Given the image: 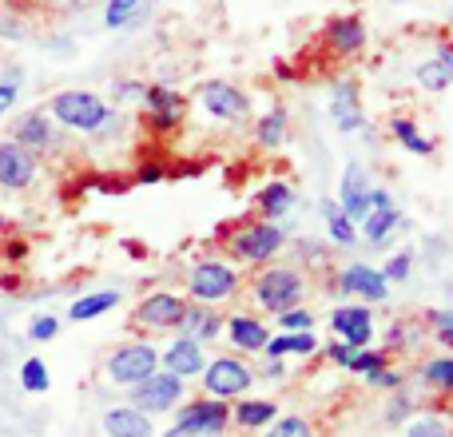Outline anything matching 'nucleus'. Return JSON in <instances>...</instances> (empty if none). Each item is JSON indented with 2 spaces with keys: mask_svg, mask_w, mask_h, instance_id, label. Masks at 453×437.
<instances>
[{
  "mask_svg": "<svg viewBox=\"0 0 453 437\" xmlns=\"http://www.w3.org/2000/svg\"><path fill=\"white\" fill-rule=\"evenodd\" d=\"M223 330L231 334V346H239V354H263L266 338H271L255 314H231L223 318Z\"/></svg>",
  "mask_w": 453,
  "mask_h": 437,
  "instance_id": "22",
  "label": "nucleus"
},
{
  "mask_svg": "<svg viewBox=\"0 0 453 437\" xmlns=\"http://www.w3.org/2000/svg\"><path fill=\"white\" fill-rule=\"evenodd\" d=\"M32 180H36V156L12 140H0V188L24 191Z\"/></svg>",
  "mask_w": 453,
  "mask_h": 437,
  "instance_id": "15",
  "label": "nucleus"
},
{
  "mask_svg": "<svg viewBox=\"0 0 453 437\" xmlns=\"http://www.w3.org/2000/svg\"><path fill=\"white\" fill-rule=\"evenodd\" d=\"M402 437H453V426L441 414H410L402 422Z\"/></svg>",
  "mask_w": 453,
  "mask_h": 437,
  "instance_id": "31",
  "label": "nucleus"
},
{
  "mask_svg": "<svg viewBox=\"0 0 453 437\" xmlns=\"http://www.w3.org/2000/svg\"><path fill=\"white\" fill-rule=\"evenodd\" d=\"M143 108H148L151 132H159V135L175 132V127L183 124V96L175 92V88H167V84L143 88Z\"/></svg>",
  "mask_w": 453,
  "mask_h": 437,
  "instance_id": "11",
  "label": "nucleus"
},
{
  "mask_svg": "<svg viewBox=\"0 0 453 437\" xmlns=\"http://www.w3.org/2000/svg\"><path fill=\"white\" fill-rule=\"evenodd\" d=\"M338 295H354L362 298V303H386L390 298V282L382 279V271H374V266L366 263H354L346 266L342 274H338Z\"/></svg>",
  "mask_w": 453,
  "mask_h": 437,
  "instance_id": "12",
  "label": "nucleus"
},
{
  "mask_svg": "<svg viewBox=\"0 0 453 437\" xmlns=\"http://www.w3.org/2000/svg\"><path fill=\"white\" fill-rule=\"evenodd\" d=\"M426 322L434 326L438 342H441V346H449V350H453V310H430V314H426Z\"/></svg>",
  "mask_w": 453,
  "mask_h": 437,
  "instance_id": "40",
  "label": "nucleus"
},
{
  "mask_svg": "<svg viewBox=\"0 0 453 437\" xmlns=\"http://www.w3.org/2000/svg\"><path fill=\"white\" fill-rule=\"evenodd\" d=\"M263 378H274V382H282V378H287V366H282V358H266Z\"/></svg>",
  "mask_w": 453,
  "mask_h": 437,
  "instance_id": "48",
  "label": "nucleus"
},
{
  "mask_svg": "<svg viewBox=\"0 0 453 437\" xmlns=\"http://www.w3.org/2000/svg\"><path fill=\"white\" fill-rule=\"evenodd\" d=\"M143 12V0H108V8H104V24L108 28H127V24H135Z\"/></svg>",
  "mask_w": 453,
  "mask_h": 437,
  "instance_id": "34",
  "label": "nucleus"
},
{
  "mask_svg": "<svg viewBox=\"0 0 453 437\" xmlns=\"http://www.w3.org/2000/svg\"><path fill=\"white\" fill-rule=\"evenodd\" d=\"M56 330H60V318H52V314H40V318H32L28 338H32V342H52Z\"/></svg>",
  "mask_w": 453,
  "mask_h": 437,
  "instance_id": "42",
  "label": "nucleus"
},
{
  "mask_svg": "<svg viewBox=\"0 0 453 437\" xmlns=\"http://www.w3.org/2000/svg\"><path fill=\"white\" fill-rule=\"evenodd\" d=\"M418 84L426 92H446L453 84V40H441L422 64H418Z\"/></svg>",
  "mask_w": 453,
  "mask_h": 437,
  "instance_id": "21",
  "label": "nucleus"
},
{
  "mask_svg": "<svg viewBox=\"0 0 453 437\" xmlns=\"http://www.w3.org/2000/svg\"><path fill=\"white\" fill-rule=\"evenodd\" d=\"M330 116H334L338 132H358L362 127V104H358V84L354 80H334L330 88Z\"/></svg>",
  "mask_w": 453,
  "mask_h": 437,
  "instance_id": "18",
  "label": "nucleus"
},
{
  "mask_svg": "<svg viewBox=\"0 0 453 437\" xmlns=\"http://www.w3.org/2000/svg\"><path fill=\"white\" fill-rule=\"evenodd\" d=\"M48 116H52L60 127H68V132H84V135H100L104 124L116 119L100 96L80 92V88H72V92H56L52 100H48Z\"/></svg>",
  "mask_w": 453,
  "mask_h": 437,
  "instance_id": "1",
  "label": "nucleus"
},
{
  "mask_svg": "<svg viewBox=\"0 0 453 437\" xmlns=\"http://www.w3.org/2000/svg\"><path fill=\"white\" fill-rule=\"evenodd\" d=\"M422 382L438 394H453V354H441V358H426L422 362Z\"/></svg>",
  "mask_w": 453,
  "mask_h": 437,
  "instance_id": "33",
  "label": "nucleus"
},
{
  "mask_svg": "<svg viewBox=\"0 0 453 437\" xmlns=\"http://www.w3.org/2000/svg\"><path fill=\"white\" fill-rule=\"evenodd\" d=\"M266 437H314V430L306 418H274L266 426Z\"/></svg>",
  "mask_w": 453,
  "mask_h": 437,
  "instance_id": "37",
  "label": "nucleus"
},
{
  "mask_svg": "<svg viewBox=\"0 0 453 437\" xmlns=\"http://www.w3.org/2000/svg\"><path fill=\"white\" fill-rule=\"evenodd\" d=\"M111 92H116L119 100H143V84H140V80H124V84H116Z\"/></svg>",
  "mask_w": 453,
  "mask_h": 437,
  "instance_id": "46",
  "label": "nucleus"
},
{
  "mask_svg": "<svg viewBox=\"0 0 453 437\" xmlns=\"http://www.w3.org/2000/svg\"><path fill=\"white\" fill-rule=\"evenodd\" d=\"M274 318H279L282 330H311V326H314V314L306 310V306H290V310L274 314Z\"/></svg>",
  "mask_w": 453,
  "mask_h": 437,
  "instance_id": "41",
  "label": "nucleus"
},
{
  "mask_svg": "<svg viewBox=\"0 0 453 437\" xmlns=\"http://www.w3.org/2000/svg\"><path fill=\"white\" fill-rule=\"evenodd\" d=\"M104 433L108 437H156L151 418L135 406H111L108 414H104Z\"/></svg>",
  "mask_w": 453,
  "mask_h": 437,
  "instance_id": "23",
  "label": "nucleus"
},
{
  "mask_svg": "<svg viewBox=\"0 0 453 437\" xmlns=\"http://www.w3.org/2000/svg\"><path fill=\"white\" fill-rule=\"evenodd\" d=\"M159 370V350L151 342H127L108 358V378L116 386H135Z\"/></svg>",
  "mask_w": 453,
  "mask_h": 437,
  "instance_id": "8",
  "label": "nucleus"
},
{
  "mask_svg": "<svg viewBox=\"0 0 453 437\" xmlns=\"http://www.w3.org/2000/svg\"><path fill=\"white\" fill-rule=\"evenodd\" d=\"M410 414H414V398H410V390H398L386 406V426H402Z\"/></svg>",
  "mask_w": 453,
  "mask_h": 437,
  "instance_id": "39",
  "label": "nucleus"
},
{
  "mask_svg": "<svg viewBox=\"0 0 453 437\" xmlns=\"http://www.w3.org/2000/svg\"><path fill=\"white\" fill-rule=\"evenodd\" d=\"M303 290H306V274L295 271V266H279V263L258 266V274L250 279V298L266 314H282L290 306H298L303 303Z\"/></svg>",
  "mask_w": 453,
  "mask_h": 437,
  "instance_id": "2",
  "label": "nucleus"
},
{
  "mask_svg": "<svg viewBox=\"0 0 453 437\" xmlns=\"http://www.w3.org/2000/svg\"><path fill=\"white\" fill-rule=\"evenodd\" d=\"M282 247H287V231H282L279 223H266V218L234 226L231 239H226V255H231L234 263H247V266L274 263V258L282 255Z\"/></svg>",
  "mask_w": 453,
  "mask_h": 437,
  "instance_id": "3",
  "label": "nucleus"
},
{
  "mask_svg": "<svg viewBox=\"0 0 453 437\" xmlns=\"http://www.w3.org/2000/svg\"><path fill=\"white\" fill-rule=\"evenodd\" d=\"M20 386L28 394H48V386H52V378H48V366L40 358H28L20 366Z\"/></svg>",
  "mask_w": 453,
  "mask_h": 437,
  "instance_id": "35",
  "label": "nucleus"
},
{
  "mask_svg": "<svg viewBox=\"0 0 453 437\" xmlns=\"http://www.w3.org/2000/svg\"><path fill=\"white\" fill-rule=\"evenodd\" d=\"M279 418V406L274 402H263V398H239V406H231V422L239 430H263Z\"/></svg>",
  "mask_w": 453,
  "mask_h": 437,
  "instance_id": "26",
  "label": "nucleus"
},
{
  "mask_svg": "<svg viewBox=\"0 0 453 437\" xmlns=\"http://www.w3.org/2000/svg\"><path fill=\"white\" fill-rule=\"evenodd\" d=\"M410 271H414V250H398V255H394L390 263L382 266V279L394 287V282H406Z\"/></svg>",
  "mask_w": 453,
  "mask_h": 437,
  "instance_id": "38",
  "label": "nucleus"
},
{
  "mask_svg": "<svg viewBox=\"0 0 453 437\" xmlns=\"http://www.w3.org/2000/svg\"><path fill=\"white\" fill-rule=\"evenodd\" d=\"M127 394H132V406L143 410V414H167V410H175L188 398V386H183V378L167 374V370H156L151 378L127 386Z\"/></svg>",
  "mask_w": 453,
  "mask_h": 437,
  "instance_id": "5",
  "label": "nucleus"
},
{
  "mask_svg": "<svg viewBox=\"0 0 453 437\" xmlns=\"http://www.w3.org/2000/svg\"><path fill=\"white\" fill-rule=\"evenodd\" d=\"M354 354H358V350H354L350 342H342V338L326 346V358L334 362V366H342V370H346V366H350V362H354Z\"/></svg>",
  "mask_w": 453,
  "mask_h": 437,
  "instance_id": "44",
  "label": "nucleus"
},
{
  "mask_svg": "<svg viewBox=\"0 0 453 437\" xmlns=\"http://www.w3.org/2000/svg\"><path fill=\"white\" fill-rule=\"evenodd\" d=\"M8 140L20 143V148L32 151V156H44V151L56 148V127H52V119H48V111H24V116L12 124Z\"/></svg>",
  "mask_w": 453,
  "mask_h": 437,
  "instance_id": "14",
  "label": "nucleus"
},
{
  "mask_svg": "<svg viewBox=\"0 0 453 437\" xmlns=\"http://www.w3.org/2000/svg\"><path fill=\"white\" fill-rule=\"evenodd\" d=\"M199 104L215 119H226V124H239V119L250 116V96L231 80H203L199 84Z\"/></svg>",
  "mask_w": 453,
  "mask_h": 437,
  "instance_id": "9",
  "label": "nucleus"
},
{
  "mask_svg": "<svg viewBox=\"0 0 453 437\" xmlns=\"http://www.w3.org/2000/svg\"><path fill=\"white\" fill-rule=\"evenodd\" d=\"M159 366L167 370V374H175V378H199L203 374V366H207V354H203V346L199 342H191V338H172V342L164 346V354H159Z\"/></svg>",
  "mask_w": 453,
  "mask_h": 437,
  "instance_id": "16",
  "label": "nucleus"
},
{
  "mask_svg": "<svg viewBox=\"0 0 453 437\" xmlns=\"http://www.w3.org/2000/svg\"><path fill=\"white\" fill-rule=\"evenodd\" d=\"M330 330H334V338H342V342H350L354 350H366L370 338H374V314H370V306H334V314H330Z\"/></svg>",
  "mask_w": 453,
  "mask_h": 437,
  "instance_id": "13",
  "label": "nucleus"
},
{
  "mask_svg": "<svg viewBox=\"0 0 453 437\" xmlns=\"http://www.w3.org/2000/svg\"><path fill=\"white\" fill-rule=\"evenodd\" d=\"M255 207H258V215H263L266 223H279V218L290 215V207H295V188H290L287 180H271L255 196Z\"/></svg>",
  "mask_w": 453,
  "mask_h": 437,
  "instance_id": "24",
  "label": "nucleus"
},
{
  "mask_svg": "<svg viewBox=\"0 0 453 437\" xmlns=\"http://www.w3.org/2000/svg\"><path fill=\"white\" fill-rule=\"evenodd\" d=\"M366 382H370V386H382V390H402V386H406V378H402L398 370L386 366V370H378L374 378H366Z\"/></svg>",
  "mask_w": 453,
  "mask_h": 437,
  "instance_id": "45",
  "label": "nucleus"
},
{
  "mask_svg": "<svg viewBox=\"0 0 453 437\" xmlns=\"http://www.w3.org/2000/svg\"><path fill=\"white\" fill-rule=\"evenodd\" d=\"M116 303H119V290H96V295H84V298L72 303L68 318L72 322H92V318H100V314H108Z\"/></svg>",
  "mask_w": 453,
  "mask_h": 437,
  "instance_id": "27",
  "label": "nucleus"
},
{
  "mask_svg": "<svg viewBox=\"0 0 453 437\" xmlns=\"http://www.w3.org/2000/svg\"><path fill=\"white\" fill-rule=\"evenodd\" d=\"M282 140H287V108H271L255 124V143L263 151H274V148H282Z\"/></svg>",
  "mask_w": 453,
  "mask_h": 437,
  "instance_id": "29",
  "label": "nucleus"
},
{
  "mask_svg": "<svg viewBox=\"0 0 453 437\" xmlns=\"http://www.w3.org/2000/svg\"><path fill=\"white\" fill-rule=\"evenodd\" d=\"M164 437H199V433H191V430H183V426H172Z\"/></svg>",
  "mask_w": 453,
  "mask_h": 437,
  "instance_id": "50",
  "label": "nucleus"
},
{
  "mask_svg": "<svg viewBox=\"0 0 453 437\" xmlns=\"http://www.w3.org/2000/svg\"><path fill=\"white\" fill-rule=\"evenodd\" d=\"M390 135L402 143V148L414 151V156H434V140H422V135H418V124L410 116H394L390 119Z\"/></svg>",
  "mask_w": 453,
  "mask_h": 437,
  "instance_id": "32",
  "label": "nucleus"
},
{
  "mask_svg": "<svg viewBox=\"0 0 453 437\" xmlns=\"http://www.w3.org/2000/svg\"><path fill=\"white\" fill-rule=\"evenodd\" d=\"M338 207H342L354 226L370 215V175H366L362 164H350L342 172V196H338Z\"/></svg>",
  "mask_w": 453,
  "mask_h": 437,
  "instance_id": "17",
  "label": "nucleus"
},
{
  "mask_svg": "<svg viewBox=\"0 0 453 437\" xmlns=\"http://www.w3.org/2000/svg\"><path fill=\"white\" fill-rule=\"evenodd\" d=\"M398 226H402V211H398V207H378V211H370L366 218H362L358 231L366 234L370 242H386L394 231H398Z\"/></svg>",
  "mask_w": 453,
  "mask_h": 437,
  "instance_id": "28",
  "label": "nucleus"
},
{
  "mask_svg": "<svg viewBox=\"0 0 453 437\" xmlns=\"http://www.w3.org/2000/svg\"><path fill=\"white\" fill-rule=\"evenodd\" d=\"M183 310H188V298L183 295H172V290H151V295L140 298L132 322L140 330H148V334H167V330H180Z\"/></svg>",
  "mask_w": 453,
  "mask_h": 437,
  "instance_id": "6",
  "label": "nucleus"
},
{
  "mask_svg": "<svg viewBox=\"0 0 453 437\" xmlns=\"http://www.w3.org/2000/svg\"><path fill=\"white\" fill-rule=\"evenodd\" d=\"M378 207H394V199L382 188H370V211H378Z\"/></svg>",
  "mask_w": 453,
  "mask_h": 437,
  "instance_id": "49",
  "label": "nucleus"
},
{
  "mask_svg": "<svg viewBox=\"0 0 453 437\" xmlns=\"http://www.w3.org/2000/svg\"><path fill=\"white\" fill-rule=\"evenodd\" d=\"M16 96H20V72H8V76L0 80V116H4V111H12Z\"/></svg>",
  "mask_w": 453,
  "mask_h": 437,
  "instance_id": "43",
  "label": "nucleus"
},
{
  "mask_svg": "<svg viewBox=\"0 0 453 437\" xmlns=\"http://www.w3.org/2000/svg\"><path fill=\"white\" fill-rule=\"evenodd\" d=\"M234 290H239V271H234L231 263H223V258H203L188 279L191 303L219 306L226 298H234Z\"/></svg>",
  "mask_w": 453,
  "mask_h": 437,
  "instance_id": "4",
  "label": "nucleus"
},
{
  "mask_svg": "<svg viewBox=\"0 0 453 437\" xmlns=\"http://www.w3.org/2000/svg\"><path fill=\"white\" fill-rule=\"evenodd\" d=\"M386 366H390V362H386L382 350H358L346 370H350V374H362V378H374L378 370H386Z\"/></svg>",
  "mask_w": 453,
  "mask_h": 437,
  "instance_id": "36",
  "label": "nucleus"
},
{
  "mask_svg": "<svg viewBox=\"0 0 453 437\" xmlns=\"http://www.w3.org/2000/svg\"><path fill=\"white\" fill-rule=\"evenodd\" d=\"M175 426L199 433V437H219L231 426V406L219 398H199V402H180V418Z\"/></svg>",
  "mask_w": 453,
  "mask_h": 437,
  "instance_id": "10",
  "label": "nucleus"
},
{
  "mask_svg": "<svg viewBox=\"0 0 453 437\" xmlns=\"http://www.w3.org/2000/svg\"><path fill=\"white\" fill-rule=\"evenodd\" d=\"M319 211H322V218H326V231H330V239H334V242H342V247L358 242V226L346 218V211L334 203V199H322Z\"/></svg>",
  "mask_w": 453,
  "mask_h": 437,
  "instance_id": "30",
  "label": "nucleus"
},
{
  "mask_svg": "<svg viewBox=\"0 0 453 437\" xmlns=\"http://www.w3.org/2000/svg\"><path fill=\"white\" fill-rule=\"evenodd\" d=\"M326 44L334 56H358L366 48V20L362 16H334L326 24Z\"/></svg>",
  "mask_w": 453,
  "mask_h": 437,
  "instance_id": "20",
  "label": "nucleus"
},
{
  "mask_svg": "<svg viewBox=\"0 0 453 437\" xmlns=\"http://www.w3.org/2000/svg\"><path fill=\"white\" fill-rule=\"evenodd\" d=\"M314 350H319V338H314L311 330H282V334L266 338V346H263L266 358H287V354H298V358H311Z\"/></svg>",
  "mask_w": 453,
  "mask_h": 437,
  "instance_id": "25",
  "label": "nucleus"
},
{
  "mask_svg": "<svg viewBox=\"0 0 453 437\" xmlns=\"http://www.w3.org/2000/svg\"><path fill=\"white\" fill-rule=\"evenodd\" d=\"M180 334L199 346L215 342V338L223 334V314L207 303H188V310H183V318H180Z\"/></svg>",
  "mask_w": 453,
  "mask_h": 437,
  "instance_id": "19",
  "label": "nucleus"
},
{
  "mask_svg": "<svg viewBox=\"0 0 453 437\" xmlns=\"http://www.w3.org/2000/svg\"><path fill=\"white\" fill-rule=\"evenodd\" d=\"M164 167H159V164H143L140 167V172H135V183H159V180H164Z\"/></svg>",
  "mask_w": 453,
  "mask_h": 437,
  "instance_id": "47",
  "label": "nucleus"
},
{
  "mask_svg": "<svg viewBox=\"0 0 453 437\" xmlns=\"http://www.w3.org/2000/svg\"><path fill=\"white\" fill-rule=\"evenodd\" d=\"M203 390H207V398H242V394L250 390V382H255V370L247 366L242 358H234V354H226V358H215V362H207L203 366Z\"/></svg>",
  "mask_w": 453,
  "mask_h": 437,
  "instance_id": "7",
  "label": "nucleus"
}]
</instances>
